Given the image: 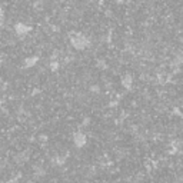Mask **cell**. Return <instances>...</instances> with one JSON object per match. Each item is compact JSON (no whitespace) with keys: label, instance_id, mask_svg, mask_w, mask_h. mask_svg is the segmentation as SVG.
Masks as SVG:
<instances>
[{"label":"cell","instance_id":"cell-1","mask_svg":"<svg viewBox=\"0 0 183 183\" xmlns=\"http://www.w3.org/2000/svg\"><path fill=\"white\" fill-rule=\"evenodd\" d=\"M88 39L84 37L83 34H76V36H73L72 37V45L75 46L76 49H83V47H86L88 46Z\"/></svg>","mask_w":183,"mask_h":183},{"label":"cell","instance_id":"cell-2","mask_svg":"<svg viewBox=\"0 0 183 183\" xmlns=\"http://www.w3.org/2000/svg\"><path fill=\"white\" fill-rule=\"evenodd\" d=\"M73 139H75V145L77 146V147H82V146L86 143V136H84L83 133H80V132L79 133H76Z\"/></svg>","mask_w":183,"mask_h":183},{"label":"cell","instance_id":"cell-3","mask_svg":"<svg viewBox=\"0 0 183 183\" xmlns=\"http://www.w3.org/2000/svg\"><path fill=\"white\" fill-rule=\"evenodd\" d=\"M14 30H16L17 34H26L30 30V27H29V26H26V25H23V23H16Z\"/></svg>","mask_w":183,"mask_h":183},{"label":"cell","instance_id":"cell-4","mask_svg":"<svg viewBox=\"0 0 183 183\" xmlns=\"http://www.w3.org/2000/svg\"><path fill=\"white\" fill-rule=\"evenodd\" d=\"M37 62V57H36V56H32V57H27L25 60V66L26 67H32L34 64V63Z\"/></svg>","mask_w":183,"mask_h":183},{"label":"cell","instance_id":"cell-5","mask_svg":"<svg viewBox=\"0 0 183 183\" xmlns=\"http://www.w3.org/2000/svg\"><path fill=\"white\" fill-rule=\"evenodd\" d=\"M130 82H132V80H130L129 76L123 77V84H125V86H127V88H129V86H130Z\"/></svg>","mask_w":183,"mask_h":183},{"label":"cell","instance_id":"cell-6","mask_svg":"<svg viewBox=\"0 0 183 183\" xmlns=\"http://www.w3.org/2000/svg\"><path fill=\"white\" fill-rule=\"evenodd\" d=\"M50 67H52V70H57V69H59V63L57 62H52V63H50Z\"/></svg>","mask_w":183,"mask_h":183}]
</instances>
